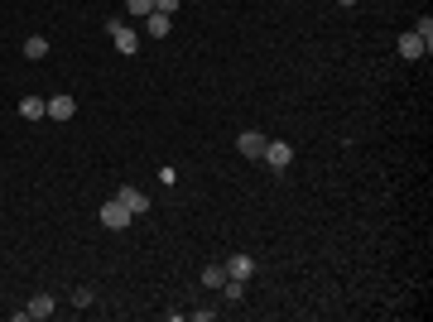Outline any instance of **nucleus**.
I'll return each instance as SVG.
<instances>
[{"mask_svg":"<svg viewBox=\"0 0 433 322\" xmlns=\"http://www.w3.org/2000/svg\"><path fill=\"white\" fill-rule=\"evenodd\" d=\"M107 34L116 39V48H120L125 58H135V53H140V34H135L130 24H120V19H111V24H107Z\"/></svg>","mask_w":433,"mask_h":322,"instance_id":"nucleus-1","label":"nucleus"},{"mask_svg":"<svg viewBox=\"0 0 433 322\" xmlns=\"http://www.w3.org/2000/svg\"><path fill=\"white\" fill-rule=\"evenodd\" d=\"M260 159H265V164H270V169L279 173V169H289V164H294V144H289V140H270Z\"/></svg>","mask_w":433,"mask_h":322,"instance_id":"nucleus-2","label":"nucleus"},{"mask_svg":"<svg viewBox=\"0 0 433 322\" xmlns=\"http://www.w3.org/2000/svg\"><path fill=\"white\" fill-rule=\"evenodd\" d=\"M130 221H135V212H130V207H125L120 198H111L107 207H102V226H111V231H125Z\"/></svg>","mask_w":433,"mask_h":322,"instance_id":"nucleus-3","label":"nucleus"},{"mask_svg":"<svg viewBox=\"0 0 433 322\" xmlns=\"http://www.w3.org/2000/svg\"><path fill=\"white\" fill-rule=\"evenodd\" d=\"M53 308H58V303H53V294H34V299H29V303H24L15 318H19V322H29V318H53Z\"/></svg>","mask_w":433,"mask_h":322,"instance_id":"nucleus-4","label":"nucleus"},{"mask_svg":"<svg viewBox=\"0 0 433 322\" xmlns=\"http://www.w3.org/2000/svg\"><path fill=\"white\" fill-rule=\"evenodd\" d=\"M265 144H270V140H265L260 130H241V140H236V154H246V159H260V154H265Z\"/></svg>","mask_w":433,"mask_h":322,"instance_id":"nucleus-5","label":"nucleus"},{"mask_svg":"<svg viewBox=\"0 0 433 322\" xmlns=\"http://www.w3.org/2000/svg\"><path fill=\"white\" fill-rule=\"evenodd\" d=\"M429 48H433V44H424V39H419L414 29H409V34H400V58H405V63H419V58H424Z\"/></svg>","mask_w":433,"mask_h":322,"instance_id":"nucleus-6","label":"nucleus"},{"mask_svg":"<svg viewBox=\"0 0 433 322\" xmlns=\"http://www.w3.org/2000/svg\"><path fill=\"white\" fill-rule=\"evenodd\" d=\"M73 115H77V102H73L68 92L48 97V120H73Z\"/></svg>","mask_w":433,"mask_h":322,"instance_id":"nucleus-7","label":"nucleus"},{"mask_svg":"<svg viewBox=\"0 0 433 322\" xmlns=\"http://www.w3.org/2000/svg\"><path fill=\"white\" fill-rule=\"evenodd\" d=\"M116 198H120V202H125V207H130V212H135V216H140V212H149V198H145L140 188H130V183H125V188H120Z\"/></svg>","mask_w":433,"mask_h":322,"instance_id":"nucleus-8","label":"nucleus"},{"mask_svg":"<svg viewBox=\"0 0 433 322\" xmlns=\"http://www.w3.org/2000/svg\"><path fill=\"white\" fill-rule=\"evenodd\" d=\"M19 115H24V120H44V115H48V102H44V97H19Z\"/></svg>","mask_w":433,"mask_h":322,"instance_id":"nucleus-9","label":"nucleus"},{"mask_svg":"<svg viewBox=\"0 0 433 322\" xmlns=\"http://www.w3.org/2000/svg\"><path fill=\"white\" fill-rule=\"evenodd\" d=\"M145 24H149V39H164V34L174 29V15H159V10H149V15H145Z\"/></svg>","mask_w":433,"mask_h":322,"instance_id":"nucleus-10","label":"nucleus"},{"mask_svg":"<svg viewBox=\"0 0 433 322\" xmlns=\"http://www.w3.org/2000/svg\"><path fill=\"white\" fill-rule=\"evenodd\" d=\"M250 274H255V260H250V255H231L226 279H250Z\"/></svg>","mask_w":433,"mask_h":322,"instance_id":"nucleus-11","label":"nucleus"},{"mask_svg":"<svg viewBox=\"0 0 433 322\" xmlns=\"http://www.w3.org/2000/svg\"><path fill=\"white\" fill-rule=\"evenodd\" d=\"M24 58H34V63H39V58H48V39H39V34H34V39H24Z\"/></svg>","mask_w":433,"mask_h":322,"instance_id":"nucleus-12","label":"nucleus"},{"mask_svg":"<svg viewBox=\"0 0 433 322\" xmlns=\"http://www.w3.org/2000/svg\"><path fill=\"white\" fill-rule=\"evenodd\" d=\"M203 284H208V289H221V284H226V265H208V269H203Z\"/></svg>","mask_w":433,"mask_h":322,"instance_id":"nucleus-13","label":"nucleus"},{"mask_svg":"<svg viewBox=\"0 0 433 322\" xmlns=\"http://www.w3.org/2000/svg\"><path fill=\"white\" fill-rule=\"evenodd\" d=\"M414 34H419L424 44H433V19H429V15H419V24H414Z\"/></svg>","mask_w":433,"mask_h":322,"instance_id":"nucleus-14","label":"nucleus"},{"mask_svg":"<svg viewBox=\"0 0 433 322\" xmlns=\"http://www.w3.org/2000/svg\"><path fill=\"white\" fill-rule=\"evenodd\" d=\"M125 10H130V15H140V19H145V15H149V10H154V0H125Z\"/></svg>","mask_w":433,"mask_h":322,"instance_id":"nucleus-15","label":"nucleus"},{"mask_svg":"<svg viewBox=\"0 0 433 322\" xmlns=\"http://www.w3.org/2000/svg\"><path fill=\"white\" fill-rule=\"evenodd\" d=\"M73 308H92V289H73Z\"/></svg>","mask_w":433,"mask_h":322,"instance_id":"nucleus-16","label":"nucleus"},{"mask_svg":"<svg viewBox=\"0 0 433 322\" xmlns=\"http://www.w3.org/2000/svg\"><path fill=\"white\" fill-rule=\"evenodd\" d=\"M178 5H183V0H154V10H159V15H174Z\"/></svg>","mask_w":433,"mask_h":322,"instance_id":"nucleus-17","label":"nucleus"},{"mask_svg":"<svg viewBox=\"0 0 433 322\" xmlns=\"http://www.w3.org/2000/svg\"><path fill=\"white\" fill-rule=\"evenodd\" d=\"M337 5H342V10H351V5H361V0H337Z\"/></svg>","mask_w":433,"mask_h":322,"instance_id":"nucleus-18","label":"nucleus"}]
</instances>
